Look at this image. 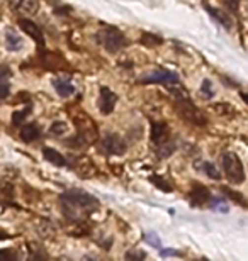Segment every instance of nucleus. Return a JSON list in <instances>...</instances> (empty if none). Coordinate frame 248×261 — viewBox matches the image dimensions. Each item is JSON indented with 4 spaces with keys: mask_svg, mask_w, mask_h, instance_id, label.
I'll use <instances>...</instances> for the list:
<instances>
[{
    "mask_svg": "<svg viewBox=\"0 0 248 261\" xmlns=\"http://www.w3.org/2000/svg\"><path fill=\"white\" fill-rule=\"evenodd\" d=\"M140 43L143 46H146V48H155V46H160L163 43V39L160 36H156V34H151V33H143L140 37Z\"/></svg>",
    "mask_w": 248,
    "mask_h": 261,
    "instance_id": "obj_21",
    "label": "nucleus"
},
{
    "mask_svg": "<svg viewBox=\"0 0 248 261\" xmlns=\"http://www.w3.org/2000/svg\"><path fill=\"white\" fill-rule=\"evenodd\" d=\"M206 10H208V12L211 14L213 17H214L216 21L219 22V24H223L226 29H231V26H233L231 24V19L228 17V15L224 14V12H221L219 9H214V7H209V5H206Z\"/></svg>",
    "mask_w": 248,
    "mask_h": 261,
    "instance_id": "obj_19",
    "label": "nucleus"
},
{
    "mask_svg": "<svg viewBox=\"0 0 248 261\" xmlns=\"http://www.w3.org/2000/svg\"><path fill=\"white\" fill-rule=\"evenodd\" d=\"M175 151V143L170 139H165L163 143H160V148H158V158L165 160L172 156V153Z\"/></svg>",
    "mask_w": 248,
    "mask_h": 261,
    "instance_id": "obj_23",
    "label": "nucleus"
},
{
    "mask_svg": "<svg viewBox=\"0 0 248 261\" xmlns=\"http://www.w3.org/2000/svg\"><path fill=\"white\" fill-rule=\"evenodd\" d=\"M75 168H77V173L80 176H83V178H89V176L95 175V164L89 158H85V156H82L75 163Z\"/></svg>",
    "mask_w": 248,
    "mask_h": 261,
    "instance_id": "obj_14",
    "label": "nucleus"
},
{
    "mask_svg": "<svg viewBox=\"0 0 248 261\" xmlns=\"http://www.w3.org/2000/svg\"><path fill=\"white\" fill-rule=\"evenodd\" d=\"M242 98H243V102L248 103V94H242Z\"/></svg>",
    "mask_w": 248,
    "mask_h": 261,
    "instance_id": "obj_39",
    "label": "nucleus"
},
{
    "mask_svg": "<svg viewBox=\"0 0 248 261\" xmlns=\"http://www.w3.org/2000/svg\"><path fill=\"white\" fill-rule=\"evenodd\" d=\"M41 61H43V65L46 68H49V70H58V68L63 65V61L60 56L53 55V53H48V51L41 55Z\"/></svg>",
    "mask_w": 248,
    "mask_h": 261,
    "instance_id": "obj_18",
    "label": "nucleus"
},
{
    "mask_svg": "<svg viewBox=\"0 0 248 261\" xmlns=\"http://www.w3.org/2000/svg\"><path fill=\"white\" fill-rule=\"evenodd\" d=\"M178 76L177 73L169 71V70H153L148 75L141 76L140 82L141 83H170V82H177Z\"/></svg>",
    "mask_w": 248,
    "mask_h": 261,
    "instance_id": "obj_8",
    "label": "nucleus"
},
{
    "mask_svg": "<svg viewBox=\"0 0 248 261\" xmlns=\"http://www.w3.org/2000/svg\"><path fill=\"white\" fill-rule=\"evenodd\" d=\"M99 41L104 46L106 51L109 53H117L123 48H126L128 41H126L124 34L121 31H117L116 28H106L99 33Z\"/></svg>",
    "mask_w": 248,
    "mask_h": 261,
    "instance_id": "obj_4",
    "label": "nucleus"
},
{
    "mask_svg": "<svg viewBox=\"0 0 248 261\" xmlns=\"http://www.w3.org/2000/svg\"><path fill=\"white\" fill-rule=\"evenodd\" d=\"M10 7L26 14H34L39 7L36 0H10Z\"/></svg>",
    "mask_w": 248,
    "mask_h": 261,
    "instance_id": "obj_15",
    "label": "nucleus"
},
{
    "mask_svg": "<svg viewBox=\"0 0 248 261\" xmlns=\"http://www.w3.org/2000/svg\"><path fill=\"white\" fill-rule=\"evenodd\" d=\"M175 109L178 110V116L184 119V121L197 126V128H204V126L208 124V119H206L204 114L194 105L189 95H187V97L175 98Z\"/></svg>",
    "mask_w": 248,
    "mask_h": 261,
    "instance_id": "obj_2",
    "label": "nucleus"
},
{
    "mask_svg": "<svg viewBox=\"0 0 248 261\" xmlns=\"http://www.w3.org/2000/svg\"><path fill=\"white\" fill-rule=\"evenodd\" d=\"M73 122H75V126H77L78 132L83 134L89 143L97 139V128H95V122L87 116V114L78 112L77 116H73Z\"/></svg>",
    "mask_w": 248,
    "mask_h": 261,
    "instance_id": "obj_6",
    "label": "nucleus"
},
{
    "mask_svg": "<svg viewBox=\"0 0 248 261\" xmlns=\"http://www.w3.org/2000/svg\"><path fill=\"white\" fill-rule=\"evenodd\" d=\"M226 2V5L230 7L231 10H238V7H240V0H224Z\"/></svg>",
    "mask_w": 248,
    "mask_h": 261,
    "instance_id": "obj_36",
    "label": "nucleus"
},
{
    "mask_svg": "<svg viewBox=\"0 0 248 261\" xmlns=\"http://www.w3.org/2000/svg\"><path fill=\"white\" fill-rule=\"evenodd\" d=\"M211 209L213 210H219V212H228V203L223 198H213L211 197Z\"/></svg>",
    "mask_w": 248,
    "mask_h": 261,
    "instance_id": "obj_29",
    "label": "nucleus"
},
{
    "mask_svg": "<svg viewBox=\"0 0 248 261\" xmlns=\"http://www.w3.org/2000/svg\"><path fill=\"white\" fill-rule=\"evenodd\" d=\"M10 94V85L3 80H0V98H7Z\"/></svg>",
    "mask_w": 248,
    "mask_h": 261,
    "instance_id": "obj_32",
    "label": "nucleus"
},
{
    "mask_svg": "<svg viewBox=\"0 0 248 261\" xmlns=\"http://www.w3.org/2000/svg\"><path fill=\"white\" fill-rule=\"evenodd\" d=\"M60 200H62L65 216L71 219V221H82L83 217L89 216L94 210H97L99 205H101L94 195L78 189L67 190Z\"/></svg>",
    "mask_w": 248,
    "mask_h": 261,
    "instance_id": "obj_1",
    "label": "nucleus"
},
{
    "mask_svg": "<svg viewBox=\"0 0 248 261\" xmlns=\"http://www.w3.org/2000/svg\"><path fill=\"white\" fill-rule=\"evenodd\" d=\"M5 44H7V49L9 51H21L22 46H24V41H22V37L19 36L16 31L12 29H7L5 31Z\"/></svg>",
    "mask_w": 248,
    "mask_h": 261,
    "instance_id": "obj_12",
    "label": "nucleus"
},
{
    "mask_svg": "<svg viewBox=\"0 0 248 261\" xmlns=\"http://www.w3.org/2000/svg\"><path fill=\"white\" fill-rule=\"evenodd\" d=\"M49 132H51L53 136H63V134L67 132V122H63V121L53 122L51 128H49Z\"/></svg>",
    "mask_w": 248,
    "mask_h": 261,
    "instance_id": "obj_27",
    "label": "nucleus"
},
{
    "mask_svg": "<svg viewBox=\"0 0 248 261\" xmlns=\"http://www.w3.org/2000/svg\"><path fill=\"white\" fill-rule=\"evenodd\" d=\"M150 182L153 183L156 189H160L162 192H172V187L165 182V178H162V176H158V175H151V176H150Z\"/></svg>",
    "mask_w": 248,
    "mask_h": 261,
    "instance_id": "obj_26",
    "label": "nucleus"
},
{
    "mask_svg": "<svg viewBox=\"0 0 248 261\" xmlns=\"http://www.w3.org/2000/svg\"><path fill=\"white\" fill-rule=\"evenodd\" d=\"M213 109H214L217 114H221V116H223V114H228V112H235V110H233V107L228 105V103H214V105H213Z\"/></svg>",
    "mask_w": 248,
    "mask_h": 261,
    "instance_id": "obj_30",
    "label": "nucleus"
},
{
    "mask_svg": "<svg viewBox=\"0 0 248 261\" xmlns=\"http://www.w3.org/2000/svg\"><path fill=\"white\" fill-rule=\"evenodd\" d=\"M99 149H101L104 155L121 156L126 153L128 144H126V141L121 136H117V134H107V136L101 139V143H99Z\"/></svg>",
    "mask_w": 248,
    "mask_h": 261,
    "instance_id": "obj_5",
    "label": "nucleus"
},
{
    "mask_svg": "<svg viewBox=\"0 0 248 261\" xmlns=\"http://www.w3.org/2000/svg\"><path fill=\"white\" fill-rule=\"evenodd\" d=\"M189 200L194 207L206 205L208 202H211V192L206 189L204 185H199V183H197V185H194L192 190H190Z\"/></svg>",
    "mask_w": 248,
    "mask_h": 261,
    "instance_id": "obj_10",
    "label": "nucleus"
},
{
    "mask_svg": "<svg viewBox=\"0 0 248 261\" xmlns=\"http://www.w3.org/2000/svg\"><path fill=\"white\" fill-rule=\"evenodd\" d=\"M12 258H16V255L12 251H7V249L0 251V260H12Z\"/></svg>",
    "mask_w": 248,
    "mask_h": 261,
    "instance_id": "obj_34",
    "label": "nucleus"
},
{
    "mask_svg": "<svg viewBox=\"0 0 248 261\" xmlns=\"http://www.w3.org/2000/svg\"><path fill=\"white\" fill-rule=\"evenodd\" d=\"M150 137H151V141H153L155 144L163 143V141L169 137V126H167L165 122H153V126H151Z\"/></svg>",
    "mask_w": 248,
    "mask_h": 261,
    "instance_id": "obj_11",
    "label": "nucleus"
},
{
    "mask_svg": "<svg viewBox=\"0 0 248 261\" xmlns=\"http://www.w3.org/2000/svg\"><path fill=\"white\" fill-rule=\"evenodd\" d=\"M43 156L46 158V161L53 164V166H58V168H65L67 166V160L62 153H58L56 149L53 148H43Z\"/></svg>",
    "mask_w": 248,
    "mask_h": 261,
    "instance_id": "obj_13",
    "label": "nucleus"
},
{
    "mask_svg": "<svg viewBox=\"0 0 248 261\" xmlns=\"http://www.w3.org/2000/svg\"><path fill=\"white\" fill-rule=\"evenodd\" d=\"M39 134H41V130L34 122H29V124H26L24 122V124L21 126V137H22V141H26V143H31V141L37 139Z\"/></svg>",
    "mask_w": 248,
    "mask_h": 261,
    "instance_id": "obj_16",
    "label": "nucleus"
},
{
    "mask_svg": "<svg viewBox=\"0 0 248 261\" xmlns=\"http://www.w3.org/2000/svg\"><path fill=\"white\" fill-rule=\"evenodd\" d=\"M201 90L206 97H213V87H211V82H209V80H204V82H202Z\"/></svg>",
    "mask_w": 248,
    "mask_h": 261,
    "instance_id": "obj_33",
    "label": "nucleus"
},
{
    "mask_svg": "<svg viewBox=\"0 0 248 261\" xmlns=\"http://www.w3.org/2000/svg\"><path fill=\"white\" fill-rule=\"evenodd\" d=\"M53 87H55L56 94H58L60 97H63V98L70 97V95L75 92V87L71 85L70 82H67V80H60V78L53 80Z\"/></svg>",
    "mask_w": 248,
    "mask_h": 261,
    "instance_id": "obj_17",
    "label": "nucleus"
},
{
    "mask_svg": "<svg viewBox=\"0 0 248 261\" xmlns=\"http://www.w3.org/2000/svg\"><path fill=\"white\" fill-rule=\"evenodd\" d=\"M7 237H9V236H7V232L0 231V239H7Z\"/></svg>",
    "mask_w": 248,
    "mask_h": 261,
    "instance_id": "obj_38",
    "label": "nucleus"
},
{
    "mask_svg": "<svg viewBox=\"0 0 248 261\" xmlns=\"http://www.w3.org/2000/svg\"><path fill=\"white\" fill-rule=\"evenodd\" d=\"M10 75V70L9 66H5V65H0V80L7 78V76Z\"/></svg>",
    "mask_w": 248,
    "mask_h": 261,
    "instance_id": "obj_35",
    "label": "nucleus"
},
{
    "mask_svg": "<svg viewBox=\"0 0 248 261\" xmlns=\"http://www.w3.org/2000/svg\"><path fill=\"white\" fill-rule=\"evenodd\" d=\"M160 255L162 256H175V255H178V251H174V249H160Z\"/></svg>",
    "mask_w": 248,
    "mask_h": 261,
    "instance_id": "obj_37",
    "label": "nucleus"
},
{
    "mask_svg": "<svg viewBox=\"0 0 248 261\" xmlns=\"http://www.w3.org/2000/svg\"><path fill=\"white\" fill-rule=\"evenodd\" d=\"M146 258V253H143V251H128L126 253V260H144Z\"/></svg>",
    "mask_w": 248,
    "mask_h": 261,
    "instance_id": "obj_31",
    "label": "nucleus"
},
{
    "mask_svg": "<svg viewBox=\"0 0 248 261\" xmlns=\"http://www.w3.org/2000/svg\"><path fill=\"white\" fill-rule=\"evenodd\" d=\"M116 103H117V95L114 94L110 88L102 87L101 92H99V109H101V112L104 114V116L112 114Z\"/></svg>",
    "mask_w": 248,
    "mask_h": 261,
    "instance_id": "obj_7",
    "label": "nucleus"
},
{
    "mask_svg": "<svg viewBox=\"0 0 248 261\" xmlns=\"http://www.w3.org/2000/svg\"><path fill=\"white\" fill-rule=\"evenodd\" d=\"M29 114H31V107H26V109L14 112L12 114V126H17V128H21V126L26 122V119H28Z\"/></svg>",
    "mask_w": 248,
    "mask_h": 261,
    "instance_id": "obj_24",
    "label": "nucleus"
},
{
    "mask_svg": "<svg viewBox=\"0 0 248 261\" xmlns=\"http://www.w3.org/2000/svg\"><path fill=\"white\" fill-rule=\"evenodd\" d=\"M65 144H67L68 148H73V149H83V148H87L90 143L87 141V137L83 136V134L77 132L75 136H71L70 139L65 141Z\"/></svg>",
    "mask_w": 248,
    "mask_h": 261,
    "instance_id": "obj_20",
    "label": "nucleus"
},
{
    "mask_svg": "<svg viewBox=\"0 0 248 261\" xmlns=\"http://www.w3.org/2000/svg\"><path fill=\"white\" fill-rule=\"evenodd\" d=\"M19 28L24 31V33L28 34L31 39L36 41L37 46H39L41 49L46 46V41H44V36H43V31L37 28L33 21H29V19H19Z\"/></svg>",
    "mask_w": 248,
    "mask_h": 261,
    "instance_id": "obj_9",
    "label": "nucleus"
},
{
    "mask_svg": "<svg viewBox=\"0 0 248 261\" xmlns=\"http://www.w3.org/2000/svg\"><path fill=\"white\" fill-rule=\"evenodd\" d=\"M143 239L146 241L150 246H153L156 249H162V241L158 239V236H156L155 232H144L143 234Z\"/></svg>",
    "mask_w": 248,
    "mask_h": 261,
    "instance_id": "obj_28",
    "label": "nucleus"
},
{
    "mask_svg": "<svg viewBox=\"0 0 248 261\" xmlns=\"http://www.w3.org/2000/svg\"><path fill=\"white\" fill-rule=\"evenodd\" d=\"M202 171H204V173L208 175L209 178H213V180H219L221 178L219 170H217L213 163H209V161H204V163H202Z\"/></svg>",
    "mask_w": 248,
    "mask_h": 261,
    "instance_id": "obj_25",
    "label": "nucleus"
},
{
    "mask_svg": "<svg viewBox=\"0 0 248 261\" xmlns=\"http://www.w3.org/2000/svg\"><path fill=\"white\" fill-rule=\"evenodd\" d=\"M221 192H223L226 197H230L231 200H235L236 203H240V205H243L247 209L248 207V202H247V198L243 197V194H240V192H236V190H231L230 187H221Z\"/></svg>",
    "mask_w": 248,
    "mask_h": 261,
    "instance_id": "obj_22",
    "label": "nucleus"
},
{
    "mask_svg": "<svg viewBox=\"0 0 248 261\" xmlns=\"http://www.w3.org/2000/svg\"><path fill=\"white\" fill-rule=\"evenodd\" d=\"M221 166H223L228 182L233 183V185H240V183L245 182V168H243L242 160L235 153H223Z\"/></svg>",
    "mask_w": 248,
    "mask_h": 261,
    "instance_id": "obj_3",
    "label": "nucleus"
}]
</instances>
